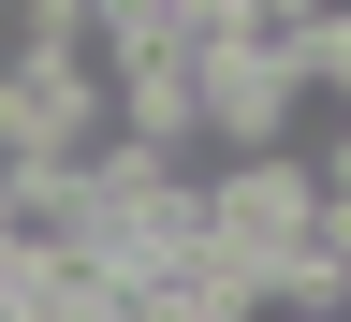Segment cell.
<instances>
[{
  "mask_svg": "<svg viewBox=\"0 0 351 322\" xmlns=\"http://www.w3.org/2000/svg\"><path fill=\"white\" fill-rule=\"evenodd\" d=\"M307 235H322V176H307V161H234V176H205V249L234 264V279L278 293L293 264H307Z\"/></svg>",
  "mask_w": 351,
  "mask_h": 322,
  "instance_id": "obj_1",
  "label": "cell"
},
{
  "mask_svg": "<svg viewBox=\"0 0 351 322\" xmlns=\"http://www.w3.org/2000/svg\"><path fill=\"white\" fill-rule=\"evenodd\" d=\"M307 176H322V205H351V117H322V132H307Z\"/></svg>",
  "mask_w": 351,
  "mask_h": 322,
  "instance_id": "obj_3",
  "label": "cell"
},
{
  "mask_svg": "<svg viewBox=\"0 0 351 322\" xmlns=\"http://www.w3.org/2000/svg\"><path fill=\"white\" fill-rule=\"evenodd\" d=\"M263 44L293 59L307 103H337V117H351V15H337V0H263Z\"/></svg>",
  "mask_w": 351,
  "mask_h": 322,
  "instance_id": "obj_2",
  "label": "cell"
}]
</instances>
